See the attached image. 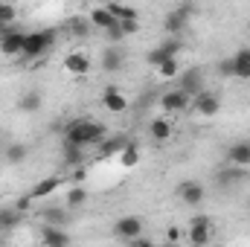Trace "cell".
I'll return each mask as SVG.
<instances>
[{
	"label": "cell",
	"instance_id": "1",
	"mask_svg": "<svg viewBox=\"0 0 250 247\" xmlns=\"http://www.w3.org/2000/svg\"><path fill=\"white\" fill-rule=\"evenodd\" d=\"M108 137L105 125L96 123V120H87V117H79L73 123H67L64 128V143L67 145H76V148H90V145H102V140Z\"/></svg>",
	"mask_w": 250,
	"mask_h": 247
},
{
	"label": "cell",
	"instance_id": "2",
	"mask_svg": "<svg viewBox=\"0 0 250 247\" xmlns=\"http://www.w3.org/2000/svg\"><path fill=\"white\" fill-rule=\"evenodd\" d=\"M56 44V32L53 29H38V32H26L23 41V59H41L44 53H50V47Z\"/></svg>",
	"mask_w": 250,
	"mask_h": 247
},
{
	"label": "cell",
	"instance_id": "3",
	"mask_svg": "<svg viewBox=\"0 0 250 247\" xmlns=\"http://www.w3.org/2000/svg\"><path fill=\"white\" fill-rule=\"evenodd\" d=\"M187 239L192 247H207L212 239V221L207 215H195L187 227Z\"/></svg>",
	"mask_w": 250,
	"mask_h": 247
},
{
	"label": "cell",
	"instance_id": "4",
	"mask_svg": "<svg viewBox=\"0 0 250 247\" xmlns=\"http://www.w3.org/2000/svg\"><path fill=\"white\" fill-rule=\"evenodd\" d=\"M114 236L120 242H137V239H143V218L140 215H123V218H117Z\"/></svg>",
	"mask_w": 250,
	"mask_h": 247
},
{
	"label": "cell",
	"instance_id": "5",
	"mask_svg": "<svg viewBox=\"0 0 250 247\" xmlns=\"http://www.w3.org/2000/svg\"><path fill=\"white\" fill-rule=\"evenodd\" d=\"M184 50V44H181V38H166L163 44H157L148 56H146V62L151 64L154 70L160 67L163 62H169V59H178V53Z\"/></svg>",
	"mask_w": 250,
	"mask_h": 247
},
{
	"label": "cell",
	"instance_id": "6",
	"mask_svg": "<svg viewBox=\"0 0 250 247\" xmlns=\"http://www.w3.org/2000/svg\"><path fill=\"white\" fill-rule=\"evenodd\" d=\"M189 15H192V6L184 3V6H178V9H172L166 18H163V29H166V35H172V38H178L181 32H184V26H187Z\"/></svg>",
	"mask_w": 250,
	"mask_h": 247
},
{
	"label": "cell",
	"instance_id": "7",
	"mask_svg": "<svg viewBox=\"0 0 250 247\" xmlns=\"http://www.w3.org/2000/svg\"><path fill=\"white\" fill-rule=\"evenodd\" d=\"M192 108L198 117H215L221 111V96L212 93V90H201L195 99H192Z\"/></svg>",
	"mask_w": 250,
	"mask_h": 247
},
{
	"label": "cell",
	"instance_id": "8",
	"mask_svg": "<svg viewBox=\"0 0 250 247\" xmlns=\"http://www.w3.org/2000/svg\"><path fill=\"white\" fill-rule=\"evenodd\" d=\"M178 198L187 206H201L204 198H207V189H204V184H198V181H181L178 184Z\"/></svg>",
	"mask_w": 250,
	"mask_h": 247
},
{
	"label": "cell",
	"instance_id": "9",
	"mask_svg": "<svg viewBox=\"0 0 250 247\" xmlns=\"http://www.w3.org/2000/svg\"><path fill=\"white\" fill-rule=\"evenodd\" d=\"M23 41H26V32H21V29L12 26V29L0 38V53L9 56V59H18V56H23Z\"/></svg>",
	"mask_w": 250,
	"mask_h": 247
},
{
	"label": "cell",
	"instance_id": "10",
	"mask_svg": "<svg viewBox=\"0 0 250 247\" xmlns=\"http://www.w3.org/2000/svg\"><path fill=\"white\" fill-rule=\"evenodd\" d=\"M87 21H90V26L102 29L105 35H108V32H114V29H120L117 18H114V15L108 12V6H93V9L87 12Z\"/></svg>",
	"mask_w": 250,
	"mask_h": 247
},
{
	"label": "cell",
	"instance_id": "11",
	"mask_svg": "<svg viewBox=\"0 0 250 247\" xmlns=\"http://www.w3.org/2000/svg\"><path fill=\"white\" fill-rule=\"evenodd\" d=\"M102 108L108 111V114H125L128 111V99H125V93L120 87H105L102 90Z\"/></svg>",
	"mask_w": 250,
	"mask_h": 247
},
{
	"label": "cell",
	"instance_id": "12",
	"mask_svg": "<svg viewBox=\"0 0 250 247\" xmlns=\"http://www.w3.org/2000/svg\"><path fill=\"white\" fill-rule=\"evenodd\" d=\"M227 166L233 169H248L250 166V140H239L227 148Z\"/></svg>",
	"mask_w": 250,
	"mask_h": 247
},
{
	"label": "cell",
	"instance_id": "13",
	"mask_svg": "<svg viewBox=\"0 0 250 247\" xmlns=\"http://www.w3.org/2000/svg\"><path fill=\"white\" fill-rule=\"evenodd\" d=\"M189 105H192V96H187L184 90H169V93L160 96V108L166 114H181V111H187Z\"/></svg>",
	"mask_w": 250,
	"mask_h": 247
},
{
	"label": "cell",
	"instance_id": "14",
	"mask_svg": "<svg viewBox=\"0 0 250 247\" xmlns=\"http://www.w3.org/2000/svg\"><path fill=\"white\" fill-rule=\"evenodd\" d=\"M64 70H67L70 76H87V73H90V56L82 53V50L67 53V56H64Z\"/></svg>",
	"mask_w": 250,
	"mask_h": 247
},
{
	"label": "cell",
	"instance_id": "15",
	"mask_svg": "<svg viewBox=\"0 0 250 247\" xmlns=\"http://www.w3.org/2000/svg\"><path fill=\"white\" fill-rule=\"evenodd\" d=\"M178 90H184L187 96H198V93L204 90V70H201V67L187 70V73L181 76V87H178Z\"/></svg>",
	"mask_w": 250,
	"mask_h": 247
},
{
	"label": "cell",
	"instance_id": "16",
	"mask_svg": "<svg viewBox=\"0 0 250 247\" xmlns=\"http://www.w3.org/2000/svg\"><path fill=\"white\" fill-rule=\"evenodd\" d=\"M172 131H175V125H172L169 117H157V120L148 123V137H151L154 143H166V140H172Z\"/></svg>",
	"mask_w": 250,
	"mask_h": 247
},
{
	"label": "cell",
	"instance_id": "17",
	"mask_svg": "<svg viewBox=\"0 0 250 247\" xmlns=\"http://www.w3.org/2000/svg\"><path fill=\"white\" fill-rule=\"evenodd\" d=\"M62 184H64V181H62V178H56V175H50V178H41L38 184L29 189V198H32V201H41V198L53 195V192H56Z\"/></svg>",
	"mask_w": 250,
	"mask_h": 247
},
{
	"label": "cell",
	"instance_id": "18",
	"mask_svg": "<svg viewBox=\"0 0 250 247\" xmlns=\"http://www.w3.org/2000/svg\"><path fill=\"white\" fill-rule=\"evenodd\" d=\"M41 242L44 247H70V236L59 227H44L41 230Z\"/></svg>",
	"mask_w": 250,
	"mask_h": 247
},
{
	"label": "cell",
	"instance_id": "19",
	"mask_svg": "<svg viewBox=\"0 0 250 247\" xmlns=\"http://www.w3.org/2000/svg\"><path fill=\"white\" fill-rule=\"evenodd\" d=\"M125 62V53L120 47H105L102 50V70H108V73H114V70H120Z\"/></svg>",
	"mask_w": 250,
	"mask_h": 247
},
{
	"label": "cell",
	"instance_id": "20",
	"mask_svg": "<svg viewBox=\"0 0 250 247\" xmlns=\"http://www.w3.org/2000/svg\"><path fill=\"white\" fill-rule=\"evenodd\" d=\"M84 201H87V189L82 184L70 186L64 195V209H79V206H84Z\"/></svg>",
	"mask_w": 250,
	"mask_h": 247
},
{
	"label": "cell",
	"instance_id": "21",
	"mask_svg": "<svg viewBox=\"0 0 250 247\" xmlns=\"http://www.w3.org/2000/svg\"><path fill=\"white\" fill-rule=\"evenodd\" d=\"M41 105H44V96H41V90H26V93L18 99V108H21V111H26V114H35V111H41Z\"/></svg>",
	"mask_w": 250,
	"mask_h": 247
},
{
	"label": "cell",
	"instance_id": "22",
	"mask_svg": "<svg viewBox=\"0 0 250 247\" xmlns=\"http://www.w3.org/2000/svg\"><path fill=\"white\" fill-rule=\"evenodd\" d=\"M18 221H21V209H18L15 204H12V206H0V233L15 230Z\"/></svg>",
	"mask_w": 250,
	"mask_h": 247
},
{
	"label": "cell",
	"instance_id": "23",
	"mask_svg": "<svg viewBox=\"0 0 250 247\" xmlns=\"http://www.w3.org/2000/svg\"><path fill=\"white\" fill-rule=\"evenodd\" d=\"M41 218H44V227H59V230H64L67 227V209H56V206H47L44 212H41Z\"/></svg>",
	"mask_w": 250,
	"mask_h": 247
},
{
	"label": "cell",
	"instance_id": "24",
	"mask_svg": "<svg viewBox=\"0 0 250 247\" xmlns=\"http://www.w3.org/2000/svg\"><path fill=\"white\" fill-rule=\"evenodd\" d=\"M233 67H236V79H250V47H242L233 56Z\"/></svg>",
	"mask_w": 250,
	"mask_h": 247
},
{
	"label": "cell",
	"instance_id": "25",
	"mask_svg": "<svg viewBox=\"0 0 250 247\" xmlns=\"http://www.w3.org/2000/svg\"><path fill=\"white\" fill-rule=\"evenodd\" d=\"M105 6H108V12L117 18V23H131V21L140 18V12H137L134 6H120V3H105Z\"/></svg>",
	"mask_w": 250,
	"mask_h": 247
},
{
	"label": "cell",
	"instance_id": "26",
	"mask_svg": "<svg viewBox=\"0 0 250 247\" xmlns=\"http://www.w3.org/2000/svg\"><path fill=\"white\" fill-rule=\"evenodd\" d=\"M120 163H123L125 169H134V166L140 163V145H137L134 140H125L123 151H120Z\"/></svg>",
	"mask_w": 250,
	"mask_h": 247
},
{
	"label": "cell",
	"instance_id": "27",
	"mask_svg": "<svg viewBox=\"0 0 250 247\" xmlns=\"http://www.w3.org/2000/svg\"><path fill=\"white\" fill-rule=\"evenodd\" d=\"M26 154H29V148H26L23 143H9V145H6V163H9V166H21V163L26 160Z\"/></svg>",
	"mask_w": 250,
	"mask_h": 247
},
{
	"label": "cell",
	"instance_id": "28",
	"mask_svg": "<svg viewBox=\"0 0 250 247\" xmlns=\"http://www.w3.org/2000/svg\"><path fill=\"white\" fill-rule=\"evenodd\" d=\"M125 145L123 137H114V140H102V145H99V157L102 160H108V157H114V154H120Z\"/></svg>",
	"mask_w": 250,
	"mask_h": 247
},
{
	"label": "cell",
	"instance_id": "29",
	"mask_svg": "<svg viewBox=\"0 0 250 247\" xmlns=\"http://www.w3.org/2000/svg\"><path fill=\"white\" fill-rule=\"evenodd\" d=\"M157 76H160V79H175V76H181V64H178V59L163 62L160 67H157Z\"/></svg>",
	"mask_w": 250,
	"mask_h": 247
},
{
	"label": "cell",
	"instance_id": "30",
	"mask_svg": "<svg viewBox=\"0 0 250 247\" xmlns=\"http://www.w3.org/2000/svg\"><path fill=\"white\" fill-rule=\"evenodd\" d=\"M18 21V9L12 3H0V26H12Z\"/></svg>",
	"mask_w": 250,
	"mask_h": 247
},
{
	"label": "cell",
	"instance_id": "31",
	"mask_svg": "<svg viewBox=\"0 0 250 247\" xmlns=\"http://www.w3.org/2000/svg\"><path fill=\"white\" fill-rule=\"evenodd\" d=\"M245 178V169H233V166H227L221 175H218V184H239Z\"/></svg>",
	"mask_w": 250,
	"mask_h": 247
},
{
	"label": "cell",
	"instance_id": "32",
	"mask_svg": "<svg viewBox=\"0 0 250 247\" xmlns=\"http://www.w3.org/2000/svg\"><path fill=\"white\" fill-rule=\"evenodd\" d=\"M70 32H73V35H79V38H84V35L90 32V21H82V18H73V21H70Z\"/></svg>",
	"mask_w": 250,
	"mask_h": 247
},
{
	"label": "cell",
	"instance_id": "33",
	"mask_svg": "<svg viewBox=\"0 0 250 247\" xmlns=\"http://www.w3.org/2000/svg\"><path fill=\"white\" fill-rule=\"evenodd\" d=\"M64 160H67L70 166H79V163H82V148H76V145H67V143H64Z\"/></svg>",
	"mask_w": 250,
	"mask_h": 247
},
{
	"label": "cell",
	"instance_id": "34",
	"mask_svg": "<svg viewBox=\"0 0 250 247\" xmlns=\"http://www.w3.org/2000/svg\"><path fill=\"white\" fill-rule=\"evenodd\" d=\"M218 76H224V79H233V76H236V67H233V56H230V59H221V62H218Z\"/></svg>",
	"mask_w": 250,
	"mask_h": 247
},
{
	"label": "cell",
	"instance_id": "35",
	"mask_svg": "<svg viewBox=\"0 0 250 247\" xmlns=\"http://www.w3.org/2000/svg\"><path fill=\"white\" fill-rule=\"evenodd\" d=\"M181 239H184V230H181L178 224H169V227H166V242H169V245H178Z\"/></svg>",
	"mask_w": 250,
	"mask_h": 247
},
{
	"label": "cell",
	"instance_id": "36",
	"mask_svg": "<svg viewBox=\"0 0 250 247\" xmlns=\"http://www.w3.org/2000/svg\"><path fill=\"white\" fill-rule=\"evenodd\" d=\"M120 29H123V38H125V35L140 32V23H137V21H131V23H120Z\"/></svg>",
	"mask_w": 250,
	"mask_h": 247
},
{
	"label": "cell",
	"instance_id": "37",
	"mask_svg": "<svg viewBox=\"0 0 250 247\" xmlns=\"http://www.w3.org/2000/svg\"><path fill=\"white\" fill-rule=\"evenodd\" d=\"M84 178H87V169H84V166H76V172H73V181H76V184H82Z\"/></svg>",
	"mask_w": 250,
	"mask_h": 247
},
{
	"label": "cell",
	"instance_id": "38",
	"mask_svg": "<svg viewBox=\"0 0 250 247\" xmlns=\"http://www.w3.org/2000/svg\"><path fill=\"white\" fill-rule=\"evenodd\" d=\"M128 247H157V245H154L151 239H146V236H143V239H137V242H131Z\"/></svg>",
	"mask_w": 250,
	"mask_h": 247
},
{
	"label": "cell",
	"instance_id": "39",
	"mask_svg": "<svg viewBox=\"0 0 250 247\" xmlns=\"http://www.w3.org/2000/svg\"><path fill=\"white\" fill-rule=\"evenodd\" d=\"M163 247H178V245H169V242H166V245H163Z\"/></svg>",
	"mask_w": 250,
	"mask_h": 247
},
{
	"label": "cell",
	"instance_id": "40",
	"mask_svg": "<svg viewBox=\"0 0 250 247\" xmlns=\"http://www.w3.org/2000/svg\"><path fill=\"white\" fill-rule=\"evenodd\" d=\"M248 32H250V18H248Z\"/></svg>",
	"mask_w": 250,
	"mask_h": 247
}]
</instances>
